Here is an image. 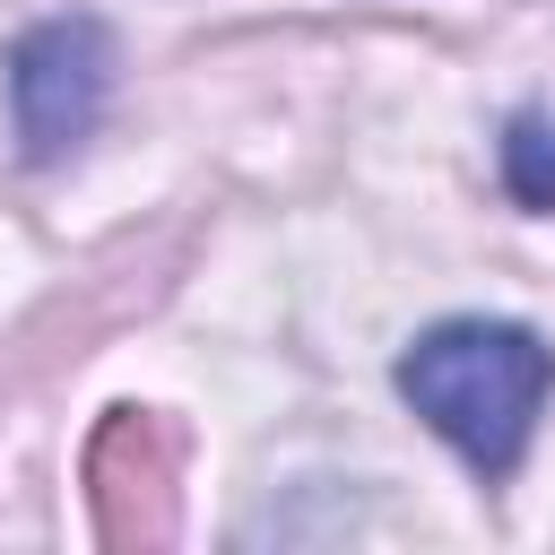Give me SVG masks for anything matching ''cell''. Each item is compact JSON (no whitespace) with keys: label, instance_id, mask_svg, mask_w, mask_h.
<instances>
[{"label":"cell","instance_id":"6da1fadb","mask_svg":"<svg viewBox=\"0 0 555 555\" xmlns=\"http://www.w3.org/2000/svg\"><path fill=\"white\" fill-rule=\"evenodd\" d=\"M399 390L477 477H512L555 390V356L538 347V330L468 312V321H434L399 356Z\"/></svg>","mask_w":555,"mask_h":555},{"label":"cell","instance_id":"7a4b0ae2","mask_svg":"<svg viewBox=\"0 0 555 555\" xmlns=\"http://www.w3.org/2000/svg\"><path fill=\"white\" fill-rule=\"evenodd\" d=\"M113 95V35L95 17H52L9 52V104H17V139L26 156H61L95 130Z\"/></svg>","mask_w":555,"mask_h":555},{"label":"cell","instance_id":"3957f363","mask_svg":"<svg viewBox=\"0 0 555 555\" xmlns=\"http://www.w3.org/2000/svg\"><path fill=\"white\" fill-rule=\"evenodd\" d=\"M503 191L520 208H555V113H512V130H503Z\"/></svg>","mask_w":555,"mask_h":555}]
</instances>
